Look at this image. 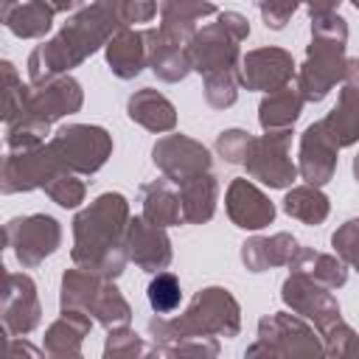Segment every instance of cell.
<instances>
[{
  "instance_id": "f5cc1de1",
  "label": "cell",
  "mask_w": 359,
  "mask_h": 359,
  "mask_svg": "<svg viewBox=\"0 0 359 359\" xmlns=\"http://www.w3.org/2000/svg\"><path fill=\"white\" fill-rule=\"evenodd\" d=\"M351 3H353V8H356V11H359V0H351Z\"/></svg>"
},
{
  "instance_id": "f6af8a7d",
  "label": "cell",
  "mask_w": 359,
  "mask_h": 359,
  "mask_svg": "<svg viewBox=\"0 0 359 359\" xmlns=\"http://www.w3.org/2000/svg\"><path fill=\"white\" fill-rule=\"evenodd\" d=\"M20 353L42 356V353H45V348H34L31 342H25V339H20V337H8V356H11V359H17Z\"/></svg>"
},
{
  "instance_id": "bcb514c9",
  "label": "cell",
  "mask_w": 359,
  "mask_h": 359,
  "mask_svg": "<svg viewBox=\"0 0 359 359\" xmlns=\"http://www.w3.org/2000/svg\"><path fill=\"white\" fill-rule=\"evenodd\" d=\"M306 8H309V14L314 17V14H328V11H337L339 8V0H300Z\"/></svg>"
},
{
  "instance_id": "52a82bcc",
  "label": "cell",
  "mask_w": 359,
  "mask_h": 359,
  "mask_svg": "<svg viewBox=\"0 0 359 359\" xmlns=\"http://www.w3.org/2000/svg\"><path fill=\"white\" fill-rule=\"evenodd\" d=\"M62 171L90 177L112 157V135L95 123H65L48 140Z\"/></svg>"
},
{
  "instance_id": "e575fe53",
  "label": "cell",
  "mask_w": 359,
  "mask_h": 359,
  "mask_svg": "<svg viewBox=\"0 0 359 359\" xmlns=\"http://www.w3.org/2000/svg\"><path fill=\"white\" fill-rule=\"evenodd\" d=\"M238 87H241V79H238V70H222V73H210L205 76V101L208 107L213 109H227L238 101Z\"/></svg>"
},
{
  "instance_id": "9a60e30c",
  "label": "cell",
  "mask_w": 359,
  "mask_h": 359,
  "mask_svg": "<svg viewBox=\"0 0 359 359\" xmlns=\"http://www.w3.org/2000/svg\"><path fill=\"white\" fill-rule=\"evenodd\" d=\"M3 331L6 337H25L42 320V303L36 294V283L25 272H6V289L0 300Z\"/></svg>"
},
{
  "instance_id": "30bf717a",
  "label": "cell",
  "mask_w": 359,
  "mask_h": 359,
  "mask_svg": "<svg viewBox=\"0 0 359 359\" xmlns=\"http://www.w3.org/2000/svg\"><path fill=\"white\" fill-rule=\"evenodd\" d=\"M62 244V224L48 213L14 216L6 222V247L14 250L25 269L39 266Z\"/></svg>"
},
{
  "instance_id": "74e56055",
  "label": "cell",
  "mask_w": 359,
  "mask_h": 359,
  "mask_svg": "<svg viewBox=\"0 0 359 359\" xmlns=\"http://www.w3.org/2000/svg\"><path fill=\"white\" fill-rule=\"evenodd\" d=\"M42 191L50 196V202H56L59 208H67V210L79 208L87 196V185L79 180V174H70V171L56 174Z\"/></svg>"
},
{
  "instance_id": "60d3db41",
  "label": "cell",
  "mask_w": 359,
  "mask_h": 359,
  "mask_svg": "<svg viewBox=\"0 0 359 359\" xmlns=\"http://www.w3.org/2000/svg\"><path fill=\"white\" fill-rule=\"evenodd\" d=\"M331 247H334V252L351 266V261L359 255V219L342 222V224L334 230V236H331Z\"/></svg>"
},
{
  "instance_id": "5bb4252c",
  "label": "cell",
  "mask_w": 359,
  "mask_h": 359,
  "mask_svg": "<svg viewBox=\"0 0 359 359\" xmlns=\"http://www.w3.org/2000/svg\"><path fill=\"white\" fill-rule=\"evenodd\" d=\"M294 73H297V65H294L292 53L286 48H278V45L247 50L241 56V67H238L241 87H247L252 93L280 90V87L292 84Z\"/></svg>"
},
{
  "instance_id": "8d00e7d4",
  "label": "cell",
  "mask_w": 359,
  "mask_h": 359,
  "mask_svg": "<svg viewBox=\"0 0 359 359\" xmlns=\"http://www.w3.org/2000/svg\"><path fill=\"white\" fill-rule=\"evenodd\" d=\"M3 123L8 126V123H14L20 115H22V104H25V90H28V84H22V79H20V73H17V67L8 62V59H3Z\"/></svg>"
},
{
  "instance_id": "ac0fdd59",
  "label": "cell",
  "mask_w": 359,
  "mask_h": 359,
  "mask_svg": "<svg viewBox=\"0 0 359 359\" xmlns=\"http://www.w3.org/2000/svg\"><path fill=\"white\" fill-rule=\"evenodd\" d=\"M224 210L230 222L241 230H264L275 222L272 199L247 177L230 180L227 194H224Z\"/></svg>"
},
{
  "instance_id": "681fc988",
  "label": "cell",
  "mask_w": 359,
  "mask_h": 359,
  "mask_svg": "<svg viewBox=\"0 0 359 359\" xmlns=\"http://www.w3.org/2000/svg\"><path fill=\"white\" fill-rule=\"evenodd\" d=\"M353 356H359V334L353 337V342H351V348H348V359H353Z\"/></svg>"
},
{
  "instance_id": "7bdbcfd3",
  "label": "cell",
  "mask_w": 359,
  "mask_h": 359,
  "mask_svg": "<svg viewBox=\"0 0 359 359\" xmlns=\"http://www.w3.org/2000/svg\"><path fill=\"white\" fill-rule=\"evenodd\" d=\"M171 356H202V359L219 356V339L216 337H188L171 351Z\"/></svg>"
},
{
  "instance_id": "ba28073f",
  "label": "cell",
  "mask_w": 359,
  "mask_h": 359,
  "mask_svg": "<svg viewBox=\"0 0 359 359\" xmlns=\"http://www.w3.org/2000/svg\"><path fill=\"white\" fill-rule=\"evenodd\" d=\"M289 146H292V129L264 132L252 137L244 160L247 177L266 188H289L300 174L297 165L292 163Z\"/></svg>"
},
{
  "instance_id": "d6a6232c",
  "label": "cell",
  "mask_w": 359,
  "mask_h": 359,
  "mask_svg": "<svg viewBox=\"0 0 359 359\" xmlns=\"http://www.w3.org/2000/svg\"><path fill=\"white\" fill-rule=\"evenodd\" d=\"M104 280H107V278H101L98 272L73 264V266L65 269V275H62V286H59V309H62V311H67V309L87 311L93 294L98 292V286H101Z\"/></svg>"
},
{
  "instance_id": "e0dca14e",
  "label": "cell",
  "mask_w": 359,
  "mask_h": 359,
  "mask_svg": "<svg viewBox=\"0 0 359 359\" xmlns=\"http://www.w3.org/2000/svg\"><path fill=\"white\" fill-rule=\"evenodd\" d=\"M126 255L143 272L154 275L160 269H168L174 252L165 227L149 222L146 216H132L126 227Z\"/></svg>"
},
{
  "instance_id": "4fadbf2b",
  "label": "cell",
  "mask_w": 359,
  "mask_h": 359,
  "mask_svg": "<svg viewBox=\"0 0 359 359\" xmlns=\"http://www.w3.org/2000/svg\"><path fill=\"white\" fill-rule=\"evenodd\" d=\"M280 300L286 303V309H292L294 314H300L309 323H314L317 331H325L328 325L342 320L339 303L331 294V289L320 286L317 280L306 278L303 272H292L280 283Z\"/></svg>"
},
{
  "instance_id": "ffe728a7",
  "label": "cell",
  "mask_w": 359,
  "mask_h": 359,
  "mask_svg": "<svg viewBox=\"0 0 359 359\" xmlns=\"http://www.w3.org/2000/svg\"><path fill=\"white\" fill-rule=\"evenodd\" d=\"M107 65L112 70V76L129 81L137 79L143 73V67H149V42H146V31L137 28H121L104 48Z\"/></svg>"
},
{
  "instance_id": "836d02e7",
  "label": "cell",
  "mask_w": 359,
  "mask_h": 359,
  "mask_svg": "<svg viewBox=\"0 0 359 359\" xmlns=\"http://www.w3.org/2000/svg\"><path fill=\"white\" fill-rule=\"evenodd\" d=\"M146 297H149V306L154 309V314H171L180 309L182 303V286H180V278L174 272H154V278L149 280V289H146Z\"/></svg>"
},
{
  "instance_id": "f546056e",
  "label": "cell",
  "mask_w": 359,
  "mask_h": 359,
  "mask_svg": "<svg viewBox=\"0 0 359 359\" xmlns=\"http://www.w3.org/2000/svg\"><path fill=\"white\" fill-rule=\"evenodd\" d=\"M53 17H56V11L45 0H25V3L14 6L8 14H3L0 20L20 39H42L53 28Z\"/></svg>"
},
{
  "instance_id": "9c48e42d",
  "label": "cell",
  "mask_w": 359,
  "mask_h": 359,
  "mask_svg": "<svg viewBox=\"0 0 359 359\" xmlns=\"http://www.w3.org/2000/svg\"><path fill=\"white\" fill-rule=\"evenodd\" d=\"M81 104H84L81 84L70 73H65V76L45 79L39 84H28L25 104H22V115L20 118L34 121V123H42V126H53L65 115L79 112Z\"/></svg>"
},
{
  "instance_id": "4dcf8cb0",
  "label": "cell",
  "mask_w": 359,
  "mask_h": 359,
  "mask_svg": "<svg viewBox=\"0 0 359 359\" xmlns=\"http://www.w3.org/2000/svg\"><path fill=\"white\" fill-rule=\"evenodd\" d=\"M283 213L303 224H323L331 213V202L320 185H292L283 196Z\"/></svg>"
},
{
  "instance_id": "3957f363",
  "label": "cell",
  "mask_w": 359,
  "mask_h": 359,
  "mask_svg": "<svg viewBox=\"0 0 359 359\" xmlns=\"http://www.w3.org/2000/svg\"><path fill=\"white\" fill-rule=\"evenodd\" d=\"M238 331H241V306L233 297V292L224 286H205L191 297L188 309L180 317L149 320V334L154 342L149 348V356H171V351L188 337L233 339L238 337Z\"/></svg>"
},
{
  "instance_id": "44dd1931",
  "label": "cell",
  "mask_w": 359,
  "mask_h": 359,
  "mask_svg": "<svg viewBox=\"0 0 359 359\" xmlns=\"http://www.w3.org/2000/svg\"><path fill=\"white\" fill-rule=\"evenodd\" d=\"M93 328V317L87 311L79 309H67L59 314V320H53L42 337V348L48 356L56 359H70V356H81V342Z\"/></svg>"
},
{
  "instance_id": "d6986e66",
  "label": "cell",
  "mask_w": 359,
  "mask_h": 359,
  "mask_svg": "<svg viewBox=\"0 0 359 359\" xmlns=\"http://www.w3.org/2000/svg\"><path fill=\"white\" fill-rule=\"evenodd\" d=\"M213 14H219V8L210 0H160L157 31L168 42L188 48L196 34V22L202 17H213Z\"/></svg>"
},
{
  "instance_id": "83f0119b",
  "label": "cell",
  "mask_w": 359,
  "mask_h": 359,
  "mask_svg": "<svg viewBox=\"0 0 359 359\" xmlns=\"http://www.w3.org/2000/svg\"><path fill=\"white\" fill-rule=\"evenodd\" d=\"M306 98L300 95L297 84H286L280 90L264 93L261 104H258V123L264 132H278V129H292L303 112Z\"/></svg>"
},
{
  "instance_id": "f907efd6",
  "label": "cell",
  "mask_w": 359,
  "mask_h": 359,
  "mask_svg": "<svg viewBox=\"0 0 359 359\" xmlns=\"http://www.w3.org/2000/svg\"><path fill=\"white\" fill-rule=\"evenodd\" d=\"M353 177H356V182H359V154L353 157Z\"/></svg>"
},
{
  "instance_id": "8fae6325",
  "label": "cell",
  "mask_w": 359,
  "mask_h": 359,
  "mask_svg": "<svg viewBox=\"0 0 359 359\" xmlns=\"http://www.w3.org/2000/svg\"><path fill=\"white\" fill-rule=\"evenodd\" d=\"M56 174H62V165H59L50 143H42V146H34V149L8 151L6 160H3L0 191L6 196L28 194V191L45 188Z\"/></svg>"
},
{
  "instance_id": "c3c4849f",
  "label": "cell",
  "mask_w": 359,
  "mask_h": 359,
  "mask_svg": "<svg viewBox=\"0 0 359 359\" xmlns=\"http://www.w3.org/2000/svg\"><path fill=\"white\" fill-rule=\"evenodd\" d=\"M20 3H22V0H0V17L8 14V11H11L14 6H20Z\"/></svg>"
},
{
  "instance_id": "f35d334b",
  "label": "cell",
  "mask_w": 359,
  "mask_h": 359,
  "mask_svg": "<svg viewBox=\"0 0 359 359\" xmlns=\"http://www.w3.org/2000/svg\"><path fill=\"white\" fill-rule=\"evenodd\" d=\"M250 143H252L250 132H244V129H224L216 137V154L224 163H230V165H244Z\"/></svg>"
},
{
  "instance_id": "7dc6e473",
  "label": "cell",
  "mask_w": 359,
  "mask_h": 359,
  "mask_svg": "<svg viewBox=\"0 0 359 359\" xmlns=\"http://www.w3.org/2000/svg\"><path fill=\"white\" fill-rule=\"evenodd\" d=\"M56 14H67V11H73V8H79L84 0H45Z\"/></svg>"
},
{
  "instance_id": "484cf974",
  "label": "cell",
  "mask_w": 359,
  "mask_h": 359,
  "mask_svg": "<svg viewBox=\"0 0 359 359\" xmlns=\"http://www.w3.org/2000/svg\"><path fill=\"white\" fill-rule=\"evenodd\" d=\"M140 202H143V216L160 227H177L185 222L180 191H174V182L168 177L143 182L140 185Z\"/></svg>"
},
{
  "instance_id": "f1b7e54d",
  "label": "cell",
  "mask_w": 359,
  "mask_h": 359,
  "mask_svg": "<svg viewBox=\"0 0 359 359\" xmlns=\"http://www.w3.org/2000/svg\"><path fill=\"white\" fill-rule=\"evenodd\" d=\"M323 123L339 149L359 143V84L342 81L337 107L323 118Z\"/></svg>"
},
{
  "instance_id": "ab89813d",
  "label": "cell",
  "mask_w": 359,
  "mask_h": 359,
  "mask_svg": "<svg viewBox=\"0 0 359 359\" xmlns=\"http://www.w3.org/2000/svg\"><path fill=\"white\" fill-rule=\"evenodd\" d=\"M320 337H323L325 356H331V359H348V348H351L356 331L345 320H337L334 325H328L325 331H320Z\"/></svg>"
},
{
  "instance_id": "1f68e13d",
  "label": "cell",
  "mask_w": 359,
  "mask_h": 359,
  "mask_svg": "<svg viewBox=\"0 0 359 359\" xmlns=\"http://www.w3.org/2000/svg\"><path fill=\"white\" fill-rule=\"evenodd\" d=\"M87 314H90L98 325H104V328L109 331V328H118V325H129V320H132V306H129V300L121 294V289L115 286V280H104V283L98 286V292L93 294L90 306H87Z\"/></svg>"
},
{
  "instance_id": "d590c367",
  "label": "cell",
  "mask_w": 359,
  "mask_h": 359,
  "mask_svg": "<svg viewBox=\"0 0 359 359\" xmlns=\"http://www.w3.org/2000/svg\"><path fill=\"white\" fill-rule=\"evenodd\" d=\"M135 356H149L143 337L129 325L109 328L104 342V359H135Z\"/></svg>"
},
{
  "instance_id": "816d5d0a",
  "label": "cell",
  "mask_w": 359,
  "mask_h": 359,
  "mask_svg": "<svg viewBox=\"0 0 359 359\" xmlns=\"http://www.w3.org/2000/svg\"><path fill=\"white\" fill-rule=\"evenodd\" d=\"M351 266H353V269H356V272H359V255H356V258H353V261H351Z\"/></svg>"
},
{
  "instance_id": "5b68a950",
  "label": "cell",
  "mask_w": 359,
  "mask_h": 359,
  "mask_svg": "<svg viewBox=\"0 0 359 359\" xmlns=\"http://www.w3.org/2000/svg\"><path fill=\"white\" fill-rule=\"evenodd\" d=\"M250 36V20L238 11H219L216 22H208L196 28L188 53L194 73L202 79L222 70H238L241 67V50L238 45Z\"/></svg>"
},
{
  "instance_id": "277c9868",
  "label": "cell",
  "mask_w": 359,
  "mask_h": 359,
  "mask_svg": "<svg viewBox=\"0 0 359 359\" xmlns=\"http://www.w3.org/2000/svg\"><path fill=\"white\" fill-rule=\"evenodd\" d=\"M348 50V20L339 11L311 17V42L306 45V59L297 67V90L306 101L320 104L345 73Z\"/></svg>"
},
{
  "instance_id": "ee69618b",
  "label": "cell",
  "mask_w": 359,
  "mask_h": 359,
  "mask_svg": "<svg viewBox=\"0 0 359 359\" xmlns=\"http://www.w3.org/2000/svg\"><path fill=\"white\" fill-rule=\"evenodd\" d=\"M157 14V0H126V22H151Z\"/></svg>"
},
{
  "instance_id": "7c38bea8",
  "label": "cell",
  "mask_w": 359,
  "mask_h": 359,
  "mask_svg": "<svg viewBox=\"0 0 359 359\" xmlns=\"http://www.w3.org/2000/svg\"><path fill=\"white\" fill-rule=\"evenodd\" d=\"M151 160L163 171V177H168L174 185L185 182L194 174L210 171V165H213L210 149L188 135H180V132L157 137V143L151 146Z\"/></svg>"
},
{
  "instance_id": "d4e9b609",
  "label": "cell",
  "mask_w": 359,
  "mask_h": 359,
  "mask_svg": "<svg viewBox=\"0 0 359 359\" xmlns=\"http://www.w3.org/2000/svg\"><path fill=\"white\" fill-rule=\"evenodd\" d=\"M177 188H180V202H182V216L188 224H205L213 219L216 202H219V182L210 171L194 174Z\"/></svg>"
},
{
  "instance_id": "6da1fadb",
  "label": "cell",
  "mask_w": 359,
  "mask_h": 359,
  "mask_svg": "<svg viewBox=\"0 0 359 359\" xmlns=\"http://www.w3.org/2000/svg\"><path fill=\"white\" fill-rule=\"evenodd\" d=\"M121 28H132L126 22V0H93L79 8L50 39L31 50L25 65L31 84L70 73L95 50L107 48Z\"/></svg>"
},
{
  "instance_id": "b9f144b4",
  "label": "cell",
  "mask_w": 359,
  "mask_h": 359,
  "mask_svg": "<svg viewBox=\"0 0 359 359\" xmlns=\"http://www.w3.org/2000/svg\"><path fill=\"white\" fill-rule=\"evenodd\" d=\"M300 0H258V11H261V20L266 28L272 31H280L286 28V22L292 20V14L297 11Z\"/></svg>"
},
{
  "instance_id": "7a4b0ae2",
  "label": "cell",
  "mask_w": 359,
  "mask_h": 359,
  "mask_svg": "<svg viewBox=\"0 0 359 359\" xmlns=\"http://www.w3.org/2000/svg\"><path fill=\"white\" fill-rule=\"evenodd\" d=\"M129 202L118 191L95 196L84 210L73 216V247L70 258L76 266L93 269L107 280H118L129 264L126 255V227Z\"/></svg>"
},
{
  "instance_id": "603a6c76",
  "label": "cell",
  "mask_w": 359,
  "mask_h": 359,
  "mask_svg": "<svg viewBox=\"0 0 359 359\" xmlns=\"http://www.w3.org/2000/svg\"><path fill=\"white\" fill-rule=\"evenodd\" d=\"M126 115H129V121H135L137 126H143V129H149L154 135L174 132V126H177V109H174V104L163 93L151 90V87H143V90H137V93L129 95Z\"/></svg>"
},
{
  "instance_id": "cb8c5ba5",
  "label": "cell",
  "mask_w": 359,
  "mask_h": 359,
  "mask_svg": "<svg viewBox=\"0 0 359 359\" xmlns=\"http://www.w3.org/2000/svg\"><path fill=\"white\" fill-rule=\"evenodd\" d=\"M146 42H149V67L160 81L177 84L194 70L188 48L168 42L157 28H146Z\"/></svg>"
},
{
  "instance_id": "4316f807",
  "label": "cell",
  "mask_w": 359,
  "mask_h": 359,
  "mask_svg": "<svg viewBox=\"0 0 359 359\" xmlns=\"http://www.w3.org/2000/svg\"><path fill=\"white\" fill-rule=\"evenodd\" d=\"M289 269L303 272L306 278L317 280L320 286H325L331 292L345 286V280H348V264L337 252L334 255L331 252H317L311 247H297L292 261H289Z\"/></svg>"
},
{
  "instance_id": "8992f818",
  "label": "cell",
  "mask_w": 359,
  "mask_h": 359,
  "mask_svg": "<svg viewBox=\"0 0 359 359\" xmlns=\"http://www.w3.org/2000/svg\"><path fill=\"white\" fill-rule=\"evenodd\" d=\"M247 356H278V359H317L325 356L323 337L300 314L275 311L258 320V339L247 348Z\"/></svg>"
},
{
  "instance_id": "7402d4cb",
  "label": "cell",
  "mask_w": 359,
  "mask_h": 359,
  "mask_svg": "<svg viewBox=\"0 0 359 359\" xmlns=\"http://www.w3.org/2000/svg\"><path fill=\"white\" fill-rule=\"evenodd\" d=\"M297 238L292 233H272V236H252L241 244V264L250 272H266L275 266H289Z\"/></svg>"
},
{
  "instance_id": "2e32d148",
  "label": "cell",
  "mask_w": 359,
  "mask_h": 359,
  "mask_svg": "<svg viewBox=\"0 0 359 359\" xmlns=\"http://www.w3.org/2000/svg\"><path fill=\"white\" fill-rule=\"evenodd\" d=\"M337 160H339V146L328 135L323 121H314L306 126L300 135V151H297V171L309 185H325L337 174Z\"/></svg>"
}]
</instances>
